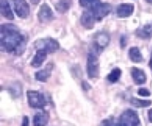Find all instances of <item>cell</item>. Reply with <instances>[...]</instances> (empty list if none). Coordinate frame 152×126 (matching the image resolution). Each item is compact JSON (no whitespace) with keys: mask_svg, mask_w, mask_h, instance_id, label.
<instances>
[{"mask_svg":"<svg viewBox=\"0 0 152 126\" xmlns=\"http://www.w3.org/2000/svg\"><path fill=\"white\" fill-rule=\"evenodd\" d=\"M0 46L3 51L19 56L25 52L26 39L16 25L3 24L0 28Z\"/></svg>","mask_w":152,"mask_h":126,"instance_id":"1","label":"cell"},{"mask_svg":"<svg viewBox=\"0 0 152 126\" xmlns=\"http://www.w3.org/2000/svg\"><path fill=\"white\" fill-rule=\"evenodd\" d=\"M126 36H123L121 37V45H122V47H126Z\"/></svg>","mask_w":152,"mask_h":126,"instance_id":"26","label":"cell"},{"mask_svg":"<svg viewBox=\"0 0 152 126\" xmlns=\"http://www.w3.org/2000/svg\"><path fill=\"white\" fill-rule=\"evenodd\" d=\"M13 9L19 18L25 19L30 14V7L25 0H12Z\"/></svg>","mask_w":152,"mask_h":126,"instance_id":"6","label":"cell"},{"mask_svg":"<svg viewBox=\"0 0 152 126\" xmlns=\"http://www.w3.org/2000/svg\"><path fill=\"white\" fill-rule=\"evenodd\" d=\"M122 71L120 68H115L108 74L107 79L111 83H116L120 80V76H121Z\"/></svg>","mask_w":152,"mask_h":126,"instance_id":"20","label":"cell"},{"mask_svg":"<svg viewBox=\"0 0 152 126\" xmlns=\"http://www.w3.org/2000/svg\"><path fill=\"white\" fill-rule=\"evenodd\" d=\"M22 126H29V119L27 116H25L22 119Z\"/></svg>","mask_w":152,"mask_h":126,"instance_id":"25","label":"cell"},{"mask_svg":"<svg viewBox=\"0 0 152 126\" xmlns=\"http://www.w3.org/2000/svg\"><path fill=\"white\" fill-rule=\"evenodd\" d=\"M27 98L30 107L37 109H43L48 104V100L43 93L37 90H28Z\"/></svg>","mask_w":152,"mask_h":126,"instance_id":"3","label":"cell"},{"mask_svg":"<svg viewBox=\"0 0 152 126\" xmlns=\"http://www.w3.org/2000/svg\"><path fill=\"white\" fill-rule=\"evenodd\" d=\"M88 10H90L91 13H92L96 22H97L109 14L111 10V4L107 3H101L96 8Z\"/></svg>","mask_w":152,"mask_h":126,"instance_id":"7","label":"cell"},{"mask_svg":"<svg viewBox=\"0 0 152 126\" xmlns=\"http://www.w3.org/2000/svg\"><path fill=\"white\" fill-rule=\"evenodd\" d=\"M31 1L34 3H38L39 1V0H31Z\"/></svg>","mask_w":152,"mask_h":126,"instance_id":"30","label":"cell"},{"mask_svg":"<svg viewBox=\"0 0 152 126\" xmlns=\"http://www.w3.org/2000/svg\"><path fill=\"white\" fill-rule=\"evenodd\" d=\"M119 123L120 126H140L139 116L132 109H127L121 114Z\"/></svg>","mask_w":152,"mask_h":126,"instance_id":"4","label":"cell"},{"mask_svg":"<svg viewBox=\"0 0 152 126\" xmlns=\"http://www.w3.org/2000/svg\"><path fill=\"white\" fill-rule=\"evenodd\" d=\"M0 10L1 14L7 19L13 20L14 19V16L10 8L8 0H0Z\"/></svg>","mask_w":152,"mask_h":126,"instance_id":"15","label":"cell"},{"mask_svg":"<svg viewBox=\"0 0 152 126\" xmlns=\"http://www.w3.org/2000/svg\"><path fill=\"white\" fill-rule=\"evenodd\" d=\"M98 53L95 50H91L88 54L87 60V74L90 79L97 78L100 72V65H99Z\"/></svg>","mask_w":152,"mask_h":126,"instance_id":"2","label":"cell"},{"mask_svg":"<svg viewBox=\"0 0 152 126\" xmlns=\"http://www.w3.org/2000/svg\"><path fill=\"white\" fill-rule=\"evenodd\" d=\"M134 10V4H129V3H123L117 7V16L120 18L129 17L133 13Z\"/></svg>","mask_w":152,"mask_h":126,"instance_id":"10","label":"cell"},{"mask_svg":"<svg viewBox=\"0 0 152 126\" xmlns=\"http://www.w3.org/2000/svg\"><path fill=\"white\" fill-rule=\"evenodd\" d=\"M131 74H132V78H133L134 81L136 84H142L146 82V74L142 70L134 67L131 70Z\"/></svg>","mask_w":152,"mask_h":126,"instance_id":"12","label":"cell"},{"mask_svg":"<svg viewBox=\"0 0 152 126\" xmlns=\"http://www.w3.org/2000/svg\"><path fill=\"white\" fill-rule=\"evenodd\" d=\"M110 42V36L106 33H98L95 36L94 40L93 49L100 53L105 47H107Z\"/></svg>","mask_w":152,"mask_h":126,"instance_id":"8","label":"cell"},{"mask_svg":"<svg viewBox=\"0 0 152 126\" xmlns=\"http://www.w3.org/2000/svg\"><path fill=\"white\" fill-rule=\"evenodd\" d=\"M35 47L37 50H43L48 53H50L59 48V43L51 38L41 39L36 42Z\"/></svg>","mask_w":152,"mask_h":126,"instance_id":"5","label":"cell"},{"mask_svg":"<svg viewBox=\"0 0 152 126\" xmlns=\"http://www.w3.org/2000/svg\"><path fill=\"white\" fill-rule=\"evenodd\" d=\"M52 69H53V65L51 63L48 64L44 69L40 70V71H37L36 73V79L38 80L39 82H47L48 79L51 75Z\"/></svg>","mask_w":152,"mask_h":126,"instance_id":"14","label":"cell"},{"mask_svg":"<svg viewBox=\"0 0 152 126\" xmlns=\"http://www.w3.org/2000/svg\"><path fill=\"white\" fill-rule=\"evenodd\" d=\"M48 53L43 50H37V53L33 58L31 62V65L34 68H39L42 65L43 62L47 58Z\"/></svg>","mask_w":152,"mask_h":126,"instance_id":"16","label":"cell"},{"mask_svg":"<svg viewBox=\"0 0 152 126\" xmlns=\"http://www.w3.org/2000/svg\"><path fill=\"white\" fill-rule=\"evenodd\" d=\"M138 95L141 96H149L151 95L149 90L145 88H140L137 91Z\"/></svg>","mask_w":152,"mask_h":126,"instance_id":"24","label":"cell"},{"mask_svg":"<svg viewBox=\"0 0 152 126\" xmlns=\"http://www.w3.org/2000/svg\"><path fill=\"white\" fill-rule=\"evenodd\" d=\"M80 6L87 8L88 10H93L101 4L100 0H80Z\"/></svg>","mask_w":152,"mask_h":126,"instance_id":"19","label":"cell"},{"mask_svg":"<svg viewBox=\"0 0 152 126\" xmlns=\"http://www.w3.org/2000/svg\"><path fill=\"white\" fill-rule=\"evenodd\" d=\"M100 126H120V123L114 117L105 119L100 123Z\"/></svg>","mask_w":152,"mask_h":126,"instance_id":"23","label":"cell"},{"mask_svg":"<svg viewBox=\"0 0 152 126\" xmlns=\"http://www.w3.org/2000/svg\"><path fill=\"white\" fill-rule=\"evenodd\" d=\"M129 56L132 62H142L143 61V56L141 53L140 50L137 47H132L129 50Z\"/></svg>","mask_w":152,"mask_h":126,"instance_id":"18","label":"cell"},{"mask_svg":"<svg viewBox=\"0 0 152 126\" xmlns=\"http://www.w3.org/2000/svg\"><path fill=\"white\" fill-rule=\"evenodd\" d=\"M136 34L138 37L142 39H149L152 37V22L146 24L142 28L137 30Z\"/></svg>","mask_w":152,"mask_h":126,"instance_id":"17","label":"cell"},{"mask_svg":"<svg viewBox=\"0 0 152 126\" xmlns=\"http://www.w3.org/2000/svg\"><path fill=\"white\" fill-rule=\"evenodd\" d=\"M145 1H146L147 3H148V4H152V0H145Z\"/></svg>","mask_w":152,"mask_h":126,"instance_id":"29","label":"cell"},{"mask_svg":"<svg viewBox=\"0 0 152 126\" xmlns=\"http://www.w3.org/2000/svg\"><path fill=\"white\" fill-rule=\"evenodd\" d=\"M80 22H81L82 25L86 29H92L94 26L96 21L90 10H88L83 12L82 14L81 18H80Z\"/></svg>","mask_w":152,"mask_h":126,"instance_id":"11","label":"cell"},{"mask_svg":"<svg viewBox=\"0 0 152 126\" xmlns=\"http://www.w3.org/2000/svg\"><path fill=\"white\" fill-rule=\"evenodd\" d=\"M131 104L134 106L137 107V108H146V107L150 106L151 105L152 101L132 97L131 99Z\"/></svg>","mask_w":152,"mask_h":126,"instance_id":"21","label":"cell"},{"mask_svg":"<svg viewBox=\"0 0 152 126\" xmlns=\"http://www.w3.org/2000/svg\"><path fill=\"white\" fill-rule=\"evenodd\" d=\"M49 120V114L45 111H41L34 115L33 119L34 126H46Z\"/></svg>","mask_w":152,"mask_h":126,"instance_id":"13","label":"cell"},{"mask_svg":"<svg viewBox=\"0 0 152 126\" xmlns=\"http://www.w3.org/2000/svg\"><path fill=\"white\" fill-rule=\"evenodd\" d=\"M149 66H150V68H151V69L152 70V53H151V59H150Z\"/></svg>","mask_w":152,"mask_h":126,"instance_id":"28","label":"cell"},{"mask_svg":"<svg viewBox=\"0 0 152 126\" xmlns=\"http://www.w3.org/2000/svg\"><path fill=\"white\" fill-rule=\"evenodd\" d=\"M71 2L68 0H61L58 4H56V8L58 11L61 13H65L69 9Z\"/></svg>","mask_w":152,"mask_h":126,"instance_id":"22","label":"cell"},{"mask_svg":"<svg viewBox=\"0 0 152 126\" xmlns=\"http://www.w3.org/2000/svg\"><path fill=\"white\" fill-rule=\"evenodd\" d=\"M53 13L51 8L46 3L42 4L38 13V18L40 22H48L53 19Z\"/></svg>","mask_w":152,"mask_h":126,"instance_id":"9","label":"cell"},{"mask_svg":"<svg viewBox=\"0 0 152 126\" xmlns=\"http://www.w3.org/2000/svg\"><path fill=\"white\" fill-rule=\"evenodd\" d=\"M148 119H149V121L151 122H152V108L148 111Z\"/></svg>","mask_w":152,"mask_h":126,"instance_id":"27","label":"cell"}]
</instances>
